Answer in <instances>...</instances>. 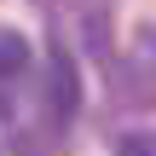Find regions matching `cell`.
<instances>
[{
  "label": "cell",
  "mask_w": 156,
  "mask_h": 156,
  "mask_svg": "<svg viewBox=\"0 0 156 156\" xmlns=\"http://www.w3.org/2000/svg\"><path fill=\"white\" fill-rule=\"evenodd\" d=\"M116 156H156V145H151V133H122Z\"/></svg>",
  "instance_id": "3"
},
{
  "label": "cell",
  "mask_w": 156,
  "mask_h": 156,
  "mask_svg": "<svg viewBox=\"0 0 156 156\" xmlns=\"http://www.w3.org/2000/svg\"><path fill=\"white\" fill-rule=\"evenodd\" d=\"M23 69H29V41L17 29H0V81H12Z\"/></svg>",
  "instance_id": "2"
},
{
  "label": "cell",
  "mask_w": 156,
  "mask_h": 156,
  "mask_svg": "<svg viewBox=\"0 0 156 156\" xmlns=\"http://www.w3.org/2000/svg\"><path fill=\"white\" fill-rule=\"evenodd\" d=\"M52 104H58V116L69 122L75 116V104H81V81H75V64L64 58V46L52 52Z\"/></svg>",
  "instance_id": "1"
}]
</instances>
